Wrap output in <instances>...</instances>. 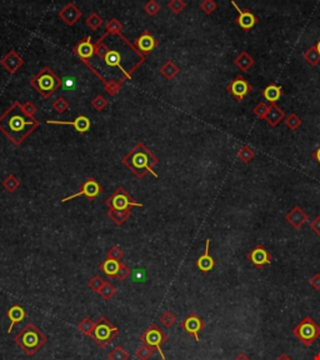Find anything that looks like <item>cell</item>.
Wrapping results in <instances>:
<instances>
[{
    "label": "cell",
    "mask_w": 320,
    "mask_h": 360,
    "mask_svg": "<svg viewBox=\"0 0 320 360\" xmlns=\"http://www.w3.org/2000/svg\"><path fill=\"white\" fill-rule=\"evenodd\" d=\"M122 29H123V25L122 23L118 20V19L113 18V19H110L109 23L107 24V31H105V34H104L103 36H101L99 40H101L103 42V39L105 38L107 35H109V34H114V35H122Z\"/></svg>",
    "instance_id": "cell-30"
},
{
    "label": "cell",
    "mask_w": 320,
    "mask_h": 360,
    "mask_svg": "<svg viewBox=\"0 0 320 360\" xmlns=\"http://www.w3.org/2000/svg\"><path fill=\"white\" fill-rule=\"evenodd\" d=\"M38 126L39 120L28 115L18 100L0 115V131L14 145H20Z\"/></svg>",
    "instance_id": "cell-1"
},
{
    "label": "cell",
    "mask_w": 320,
    "mask_h": 360,
    "mask_svg": "<svg viewBox=\"0 0 320 360\" xmlns=\"http://www.w3.org/2000/svg\"><path fill=\"white\" fill-rule=\"evenodd\" d=\"M103 24H104L103 18H101L100 15H99L96 12L92 13V14L86 18V25H88V27L93 30L99 29V28H100Z\"/></svg>",
    "instance_id": "cell-35"
},
{
    "label": "cell",
    "mask_w": 320,
    "mask_h": 360,
    "mask_svg": "<svg viewBox=\"0 0 320 360\" xmlns=\"http://www.w3.org/2000/svg\"><path fill=\"white\" fill-rule=\"evenodd\" d=\"M104 284H105V282H104V280L101 279L99 275H94V277H93L92 279L88 282V286H89L93 292H95V293L100 292Z\"/></svg>",
    "instance_id": "cell-44"
},
{
    "label": "cell",
    "mask_w": 320,
    "mask_h": 360,
    "mask_svg": "<svg viewBox=\"0 0 320 360\" xmlns=\"http://www.w3.org/2000/svg\"><path fill=\"white\" fill-rule=\"evenodd\" d=\"M228 92L230 93L231 95L234 96L238 101L244 100L248 94L253 90V85L246 80L243 75H237V77L228 84L226 87Z\"/></svg>",
    "instance_id": "cell-10"
},
{
    "label": "cell",
    "mask_w": 320,
    "mask_h": 360,
    "mask_svg": "<svg viewBox=\"0 0 320 360\" xmlns=\"http://www.w3.org/2000/svg\"><path fill=\"white\" fill-rule=\"evenodd\" d=\"M101 191H103L101 185L99 184V183L96 182L94 178H88L85 182L83 183V185L80 187L78 193L64 198V199L62 200V203H66V202H69V200L74 199V198H78V197H85L86 199H89L90 202H93V200H94L95 198L98 197L99 194L101 193Z\"/></svg>",
    "instance_id": "cell-9"
},
{
    "label": "cell",
    "mask_w": 320,
    "mask_h": 360,
    "mask_svg": "<svg viewBox=\"0 0 320 360\" xmlns=\"http://www.w3.org/2000/svg\"><path fill=\"white\" fill-rule=\"evenodd\" d=\"M231 5L234 6L238 12V18L235 19V23L238 24V27H240L244 31H249L250 29L258 24V18L250 12L249 9H240L239 5H238L235 1H231Z\"/></svg>",
    "instance_id": "cell-13"
},
{
    "label": "cell",
    "mask_w": 320,
    "mask_h": 360,
    "mask_svg": "<svg viewBox=\"0 0 320 360\" xmlns=\"http://www.w3.org/2000/svg\"><path fill=\"white\" fill-rule=\"evenodd\" d=\"M209 248H210V239H207L205 241V250L203 255H200L196 259L195 264L198 266L199 270H202L203 273H209L210 270H213V268L215 266V260H214L213 256L209 253Z\"/></svg>",
    "instance_id": "cell-20"
},
{
    "label": "cell",
    "mask_w": 320,
    "mask_h": 360,
    "mask_svg": "<svg viewBox=\"0 0 320 360\" xmlns=\"http://www.w3.org/2000/svg\"><path fill=\"white\" fill-rule=\"evenodd\" d=\"M123 258H124V253H123V250L118 245H114V247L110 248V250H108L107 259H113L116 260V262H120Z\"/></svg>",
    "instance_id": "cell-41"
},
{
    "label": "cell",
    "mask_w": 320,
    "mask_h": 360,
    "mask_svg": "<svg viewBox=\"0 0 320 360\" xmlns=\"http://www.w3.org/2000/svg\"><path fill=\"white\" fill-rule=\"evenodd\" d=\"M99 294H100L105 300H110V299L113 298L114 295L116 294V288L113 284L109 283V282H105V284L103 285V288H101V290L99 292Z\"/></svg>",
    "instance_id": "cell-37"
},
{
    "label": "cell",
    "mask_w": 320,
    "mask_h": 360,
    "mask_svg": "<svg viewBox=\"0 0 320 360\" xmlns=\"http://www.w3.org/2000/svg\"><path fill=\"white\" fill-rule=\"evenodd\" d=\"M166 340H168V335L155 323L149 325L145 330L143 331L142 335H140V342L143 344H146V345L153 346V348L157 349L163 360H165V355H164L163 350H161V344H164Z\"/></svg>",
    "instance_id": "cell-8"
},
{
    "label": "cell",
    "mask_w": 320,
    "mask_h": 360,
    "mask_svg": "<svg viewBox=\"0 0 320 360\" xmlns=\"http://www.w3.org/2000/svg\"><path fill=\"white\" fill-rule=\"evenodd\" d=\"M109 53V48H108L107 45L104 44L101 40H98V43L95 44V54L98 55L100 59H105V57H107V54Z\"/></svg>",
    "instance_id": "cell-48"
},
{
    "label": "cell",
    "mask_w": 320,
    "mask_h": 360,
    "mask_svg": "<svg viewBox=\"0 0 320 360\" xmlns=\"http://www.w3.org/2000/svg\"><path fill=\"white\" fill-rule=\"evenodd\" d=\"M144 10H145L146 14L153 16V15H157L160 12V5L157 1H154V0H149L148 3L144 5Z\"/></svg>",
    "instance_id": "cell-47"
},
{
    "label": "cell",
    "mask_w": 320,
    "mask_h": 360,
    "mask_svg": "<svg viewBox=\"0 0 320 360\" xmlns=\"http://www.w3.org/2000/svg\"><path fill=\"white\" fill-rule=\"evenodd\" d=\"M205 324L202 319L199 318L198 314L195 313H190L187 318L184 319L181 322V328L185 333H188L189 335H192L195 339V342H200V338H199V333L204 329Z\"/></svg>",
    "instance_id": "cell-11"
},
{
    "label": "cell",
    "mask_w": 320,
    "mask_h": 360,
    "mask_svg": "<svg viewBox=\"0 0 320 360\" xmlns=\"http://www.w3.org/2000/svg\"><path fill=\"white\" fill-rule=\"evenodd\" d=\"M268 110H269V105H267L264 101H260L258 105H255L254 109H253V113L256 118L259 119H265V116H267Z\"/></svg>",
    "instance_id": "cell-40"
},
{
    "label": "cell",
    "mask_w": 320,
    "mask_h": 360,
    "mask_svg": "<svg viewBox=\"0 0 320 360\" xmlns=\"http://www.w3.org/2000/svg\"><path fill=\"white\" fill-rule=\"evenodd\" d=\"M3 188L5 190L9 191V193H14L15 190H18L19 188H20V180L15 175L10 174V175H8L3 180Z\"/></svg>",
    "instance_id": "cell-33"
},
{
    "label": "cell",
    "mask_w": 320,
    "mask_h": 360,
    "mask_svg": "<svg viewBox=\"0 0 320 360\" xmlns=\"http://www.w3.org/2000/svg\"><path fill=\"white\" fill-rule=\"evenodd\" d=\"M108 359L109 360H129L130 359V354L125 350L123 346L116 345L113 350L108 354Z\"/></svg>",
    "instance_id": "cell-34"
},
{
    "label": "cell",
    "mask_w": 320,
    "mask_h": 360,
    "mask_svg": "<svg viewBox=\"0 0 320 360\" xmlns=\"http://www.w3.org/2000/svg\"><path fill=\"white\" fill-rule=\"evenodd\" d=\"M158 40L154 38V36L151 35L150 31L145 30V31H143L142 35L135 40V47L142 51L143 54H149L151 53V50H154L155 48L158 47Z\"/></svg>",
    "instance_id": "cell-17"
},
{
    "label": "cell",
    "mask_w": 320,
    "mask_h": 360,
    "mask_svg": "<svg viewBox=\"0 0 320 360\" xmlns=\"http://www.w3.org/2000/svg\"><path fill=\"white\" fill-rule=\"evenodd\" d=\"M246 258L254 265L255 268L258 269H263L265 265L272 263V255L263 245H256L255 248H253L248 253Z\"/></svg>",
    "instance_id": "cell-12"
},
{
    "label": "cell",
    "mask_w": 320,
    "mask_h": 360,
    "mask_svg": "<svg viewBox=\"0 0 320 360\" xmlns=\"http://www.w3.org/2000/svg\"><path fill=\"white\" fill-rule=\"evenodd\" d=\"M92 107L94 108L95 110H98V111L104 110V109H105V108L108 107L107 99L104 98L103 95H96L92 100Z\"/></svg>",
    "instance_id": "cell-46"
},
{
    "label": "cell",
    "mask_w": 320,
    "mask_h": 360,
    "mask_svg": "<svg viewBox=\"0 0 320 360\" xmlns=\"http://www.w3.org/2000/svg\"><path fill=\"white\" fill-rule=\"evenodd\" d=\"M199 5H200V9H202L207 15L213 14L218 8L217 3H215L214 0H203V1H200Z\"/></svg>",
    "instance_id": "cell-43"
},
{
    "label": "cell",
    "mask_w": 320,
    "mask_h": 360,
    "mask_svg": "<svg viewBox=\"0 0 320 360\" xmlns=\"http://www.w3.org/2000/svg\"><path fill=\"white\" fill-rule=\"evenodd\" d=\"M48 124H57V125H71L74 126L78 133H86L92 126L89 118L85 115H79L74 122H65V120H47Z\"/></svg>",
    "instance_id": "cell-18"
},
{
    "label": "cell",
    "mask_w": 320,
    "mask_h": 360,
    "mask_svg": "<svg viewBox=\"0 0 320 360\" xmlns=\"http://www.w3.org/2000/svg\"><path fill=\"white\" fill-rule=\"evenodd\" d=\"M315 49H317V51L319 53V55H320V40H318L317 44H315Z\"/></svg>",
    "instance_id": "cell-58"
},
{
    "label": "cell",
    "mask_w": 320,
    "mask_h": 360,
    "mask_svg": "<svg viewBox=\"0 0 320 360\" xmlns=\"http://www.w3.org/2000/svg\"><path fill=\"white\" fill-rule=\"evenodd\" d=\"M234 64L238 69H240L241 72H248L250 68L255 64L254 58L250 57L248 51H241V53L235 58Z\"/></svg>",
    "instance_id": "cell-25"
},
{
    "label": "cell",
    "mask_w": 320,
    "mask_h": 360,
    "mask_svg": "<svg viewBox=\"0 0 320 360\" xmlns=\"http://www.w3.org/2000/svg\"><path fill=\"white\" fill-rule=\"evenodd\" d=\"M309 283H310V285L313 286L315 290H320V274L319 273L314 274V275L310 278V280H309Z\"/></svg>",
    "instance_id": "cell-53"
},
{
    "label": "cell",
    "mask_w": 320,
    "mask_h": 360,
    "mask_svg": "<svg viewBox=\"0 0 320 360\" xmlns=\"http://www.w3.org/2000/svg\"><path fill=\"white\" fill-rule=\"evenodd\" d=\"M23 109L24 111L28 114L29 116H34L35 115V113L38 111V108L35 107V105L32 103V101H28V103H25V104L23 105Z\"/></svg>",
    "instance_id": "cell-51"
},
{
    "label": "cell",
    "mask_w": 320,
    "mask_h": 360,
    "mask_svg": "<svg viewBox=\"0 0 320 360\" xmlns=\"http://www.w3.org/2000/svg\"><path fill=\"white\" fill-rule=\"evenodd\" d=\"M144 278H145V273H144L143 269H138L137 271L134 270V275H133L134 282H142Z\"/></svg>",
    "instance_id": "cell-54"
},
{
    "label": "cell",
    "mask_w": 320,
    "mask_h": 360,
    "mask_svg": "<svg viewBox=\"0 0 320 360\" xmlns=\"http://www.w3.org/2000/svg\"><path fill=\"white\" fill-rule=\"evenodd\" d=\"M53 109L57 111V113L63 114L64 111H66L69 109V103L65 99L63 98V96H59V98L55 99V101L53 103Z\"/></svg>",
    "instance_id": "cell-42"
},
{
    "label": "cell",
    "mask_w": 320,
    "mask_h": 360,
    "mask_svg": "<svg viewBox=\"0 0 320 360\" xmlns=\"http://www.w3.org/2000/svg\"><path fill=\"white\" fill-rule=\"evenodd\" d=\"M14 343L27 355H35L48 343V336L34 323H28L14 336Z\"/></svg>",
    "instance_id": "cell-3"
},
{
    "label": "cell",
    "mask_w": 320,
    "mask_h": 360,
    "mask_svg": "<svg viewBox=\"0 0 320 360\" xmlns=\"http://www.w3.org/2000/svg\"><path fill=\"white\" fill-rule=\"evenodd\" d=\"M311 157L314 158V160L317 161L318 164H320V146H318L317 149H315L314 152L311 153Z\"/></svg>",
    "instance_id": "cell-55"
},
{
    "label": "cell",
    "mask_w": 320,
    "mask_h": 360,
    "mask_svg": "<svg viewBox=\"0 0 320 360\" xmlns=\"http://www.w3.org/2000/svg\"><path fill=\"white\" fill-rule=\"evenodd\" d=\"M81 10L75 5L74 3H68L62 10L59 12V18L62 19L66 25L71 27L74 25L80 18H81Z\"/></svg>",
    "instance_id": "cell-15"
},
{
    "label": "cell",
    "mask_w": 320,
    "mask_h": 360,
    "mask_svg": "<svg viewBox=\"0 0 320 360\" xmlns=\"http://www.w3.org/2000/svg\"><path fill=\"white\" fill-rule=\"evenodd\" d=\"M154 351H155V348L146 345V344H143V345L137 350L135 355H137L140 360H149Z\"/></svg>",
    "instance_id": "cell-38"
},
{
    "label": "cell",
    "mask_w": 320,
    "mask_h": 360,
    "mask_svg": "<svg viewBox=\"0 0 320 360\" xmlns=\"http://www.w3.org/2000/svg\"><path fill=\"white\" fill-rule=\"evenodd\" d=\"M105 205L109 208V210H129L131 206H138V208L144 206L142 203L135 202L123 187L116 188L115 191L105 200Z\"/></svg>",
    "instance_id": "cell-7"
},
{
    "label": "cell",
    "mask_w": 320,
    "mask_h": 360,
    "mask_svg": "<svg viewBox=\"0 0 320 360\" xmlns=\"http://www.w3.org/2000/svg\"><path fill=\"white\" fill-rule=\"evenodd\" d=\"M291 334L299 339L304 346H311L320 336V327L315 323L314 319L305 316L300 320L297 327L293 328Z\"/></svg>",
    "instance_id": "cell-5"
},
{
    "label": "cell",
    "mask_w": 320,
    "mask_h": 360,
    "mask_svg": "<svg viewBox=\"0 0 320 360\" xmlns=\"http://www.w3.org/2000/svg\"><path fill=\"white\" fill-rule=\"evenodd\" d=\"M310 229L317 234V235L320 236V215H317V217L310 221Z\"/></svg>",
    "instance_id": "cell-52"
},
{
    "label": "cell",
    "mask_w": 320,
    "mask_h": 360,
    "mask_svg": "<svg viewBox=\"0 0 320 360\" xmlns=\"http://www.w3.org/2000/svg\"><path fill=\"white\" fill-rule=\"evenodd\" d=\"M63 83H62V87L63 89L64 90H73L75 88V79L74 78H64V79H62Z\"/></svg>",
    "instance_id": "cell-50"
},
{
    "label": "cell",
    "mask_w": 320,
    "mask_h": 360,
    "mask_svg": "<svg viewBox=\"0 0 320 360\" xmlns=\"http://www.w3.org/2000/svg\"><path fill=\"white\" fill-rule=\"evenodd\" d=\"M303 57H304V60H305L310 66H315L320 63V55L317 51V49H315V45H313V47H310L309 49H306L305 53L303 54Z\"/></svg>",
    "instance_id": "cell-32"
},
{
    "label": "cell",
    "mask_w": 320,
    "mask_h": 360,
    "mask_svg": "<svg viewBox=\"0 0 320 360\" xmlns=\"http://www.w3.org/2000/svg\"><path fill=\"white\" fill-rule=\"evenodd\" d=\"M285 220L290 224L294 229L299 230L303 225H305V224L308 223L309 217L299 205H295L287 215H285Z\"/></svg>",
    "instance_id": "cell-14"
},
{
    "label": "cell",
    "mask_w": 320,
    "mask_h": 360,
    "mask_svg": "<svg viewBox=\"0 0 320 360\" xmlns=\"http://www.w3.org/2000/svg\"><path fill=\"white\" fill-rule=\"evenodd\" d=\"M159 320H160V323H161V324H163L165 328H172L173 325L176 323V316H175L172 312H169V310H168V312H165L163 315L160 316Z\"/></svg>",
    "instance_id": "cell-39"
},
{
    "label": "cell",
    "mask_w": 320,
    "mask_h": 360,
    "mask_svg": "<svg viewBox=\"0 0 320 360\" xmlns=\"http://www.w3.org/2000/svg\"><path fill=\"white\" fill-rule=\"evenodd\" d=\"M120 263L122 262H116V260L113 259H105L100 264L99 269H100L101 273H104L109 278L116 277V273H118L119 268H120Z\"/></svg>",
    "instance_id": "cell-26"
},
{
    "label": "cell",
    "mask_w": 320,
    "mask_h": 360,
    "mask_svg": "<svg viewBox=\"0 0 320 360\" xmlns=\"http://www.w3.org/2000/svg\"><path fill=\"white\" fill-rule=\"evenodd\" d=\"M276 360H291L290 357H288L287 354H282Z\"/></svg>",
    "instance_id": "cell-57"
},
{
    "label": "cell",
    "mask_w": 320,
    "mask_h": 360,
    "mask_svg": "<svg viewBox=\"0 0 320 360\" xmlns=\"http://www.w3.org/2000/svg\"><path fill=\"white\" fill-rule=\"evenodd\" d=\"M0 64H1L3 68H5L6 72L10 73V74H14L15 72H18L19 69L21 68V65L24 64V60L19 57L18 53H15L14 50H10L3 59L0 60Z\"/></svg>",
    "instance_id": "cell-19"
},
{
    "label": "cell",
    "mask_w": 320,
    "mask_h": 360,
    "mask_svg": "<svg viewBox=\"0 0 320 360\" xmlns=\"http://www.w3.org/2000/svg\"><path fill=\"white\" fill-rule=\"evenodd\" d=\"M131 210H108V217L115 225H122L130 218Z\"/></svg>",
    "instance_id": "cell-27"
},
{
    "label": "cell",
    "mask_w": 320,
    "mask_h": 360,
    "mask_svg": "<svg viewBox=\"0 0 320 360\" xmlns=\"http://www.w3.org/2000/svg\"><path fill=\"white\" fill-rule=\"evenodd\" d=\"M73 51L81 59V62L90 59L95 53V45L92 43V38L89 35H86L85 38L81 39V42H79L75 45Z\"/></svg>",
    "instance_id": "cell-16"
},
{
    "label": "cell",
    "mask_w": 320,
    "mask_h": 360,
    "mask_svg": "<svg viewBox=\"0 0 320 360\" xmlns=\"http://www.w3.org/2000/svg\"><path fill=\"white\" fill-rule=\"evenodd\" d=\"M119 335V329L108 320L105 316H100L96 320L94 330L92 333V338L100 348H105Z\"/></svg>",
    "instance_id": "cell-6"
},
{
    "label": "cell",
    "mask_w": 320,
    "mask_h": 360,
    "mask_svg": "<svg viewBox=\"0 0 320 360\" xmlns=\"http://www.w3.org/2000/svg\"><path fill=\"white\" fill-rule=\"evenodd\" d=\"M94 327H95V323L93 322L89 316L84 318L81 322L78 323V324H77L78 330H79L80 333L84 334V335H86V336H92L93 330H94Z\"/></svg>",
    "instance_id": "cell-31"
},
{
    "label": "cell",
    "mask_w": 320,
    "mask_h": 360,
    "mask_svg": "<svg viewBox=\"0 0 320 360\" xmlns=\"http://www.w3.org/2000/svg\"><path fill=\"white\" fill-rule=\"evenodd\" d=\"M62 79L49 66H44L39 72V74L30 80V87L34 88L40 95L48 99L50 98L54 92H57L62 87Z\"/></svg>",
    "instance_id": "cell-4"
},
{
    "label": "cell",
    "mask_w": 320,
    "mask_h": 360,
    "mask_svg": "<svg viewBox=\"0 0 320 360\" xmlns=\"http://www.w3.org/2000/svg\"><path fill=\"white\" fill-rule=\"evenodd\" d=\"M284 122H285V125H287L288 128L290 129V130H297L300 125H302L303 120L300 119L299 116H298L295 113H291V114H289L287 118H285Z\"/></svg>",
    "instance_id": "cell-36"
},
{
    "label": "cell",
    "mask_w": 320,
    "mask_h": 360,
    "mask_svg": "<svg viewBox=\"0 0 320 360\" xmlns=\"http://www.w3.org/2000/svg\"><path fill=\"white\" fill-rule=\"evenodd\" d=\"M313 360H320V351L318 353V354H315V357L313 358Z\"/></svg>",
    "instance_id": "cell-59"
},
{
    "label": "cell",
    "mask_w": 320,
    "mask_h": 360,
    "mask_svg": "<svg viewBox=\"0 0 320 360\" xmlns=\"http://www.w3.org/2000/svg\"><path fill=\"white\" fill-rule=\"evenodd\" d=\"M283 88L280 85H276L275 83L269 84L265 89L263 90V96L270 104H276V101L283 96Z\"/></svg>",
    "instance_id": "cell-23"
},
{
    "label": "cell",
    "mask_w": 320,
    "mask_h": 360,
    "mask_svg": "<svg viewBox=\"0 0 320 360\" xmlns=\"http://www.w3.org/2000/svg\"><path fill=\"white\" fill-rule=\"evenodd\" d=\"M160 73H161V75H163L165 79L172 80V79H174V78L180 73V69H179V66L175 65L174 63H173V60H168V62L160 68Z\"/></svg>",
    "instance_id": "cell-28"
},
{
    "label": "cell",
    "mask_w": 320,
    "mask_h": 360,
    "mask_svg": "<svg viewBox=\"0 0 320 360\" xmlns=\"http://www.w3.org/2000/svg\"><path fill=\"white\" fill-rule=\"evenodd\" d=\"M6 316H8V319L10 320V327L9 329H8V333H12L14 325L19 324V323H21L24 319H25L27 312H25L24 308H21L19 304H15V305H13V307L6 312Z\"/></svg>",
    "instance_id": "cell-21"
},
{
    "label": "cell",
    "mask_w": 320,
    "mask_h": 360,
    "mask_svg": "<svg viewBox=\"0 0 320 360\" xmlns=\"http://www.w3.org/2000/svg\"><path fill=\"white\" fill-rule=\"evenodd\" d=\"M234 360H252V359H250V358L245 354V353H241V354L238 355Z\"/></svg>",
    "instance_id": "cell-56"
},
{
    "label": "cell",
    "mask_w": 320,
    "mask_h": 360,
    "mask_svg": "<svg viewBox=\"0 0 320 360\" xmlns=\"http://www.w3.org/2000/svg\"><path fill=\"white\" fill-rule=\"evenodd\" d=\"M168 6H169V9L172 10L174 14H180V13L187 8V3L183 1V0H170Z\"/></svg>",
    "instance_id": "cell-45"
},
{
    "label": "cell",
    "mask_w": 320,
    "mask_h": 360,
    "mask_svg": "<svg viewBox=\"0 0 320 360\" xmlns=\"http://www.w3.org/2000/svg\"><path fill=\"white\" fill-rule=\"evenodd\" d=\"M130 273H131L130 268H129L128 265L120 263V268H119L118 273H116V278H118L120 282H123V280H125L129 275H130Z\"/></svg>",
    "instance_id": "cell-49"
},
{
    "label": "cell",
    "mask_w": 320,
    "mask_h": 360,
    "mask_svg": "<svg viewBox=\"0 0 320 360\" xmlns=\"http://www.w3.org/2000/svg\"><path fill=\"white\" fill-rule=\"evenodd\" d=\"M285 113L284 110H282L276 104H270L269 105V110H268L267 116H265V122L270 125V126H276L279 123L284 120Z\"/></svg>",
    "instance_id": "cell-22"
},
{
    "label": "cell",
    "mask_w": 320,
    "mask_h": 360,
    "mask_svg": "<svg viewBox=\"0 0 320 360\" xmlns=\"http://www.w3.org/2000/svg\"><path fill=\"white\" fill-rule=\"evenodd\" d=\"M104 62H105V64H107L108 66H113V68L120 69L123 72V74H125V78H127L128 80L131 78V75L129 74V73L125 72L124 68H123L122 64H120V62H122V55L119 54V51L109 50V53L107 54V57H105Z\"/></svg>",
    "instance_id": "cell-24"
},
{
    "label": "cell",
    "mask_w": 320,
    "mask_h": 360,
    "mask_svg": "<svg viewBox=\"0 0 320 360\" xmlns=\"http://www.w3.org/2000/svg\"><path fill=\"white\" fill-rule=\"evenodd\" d=\"M122 161L138 179H143L148 173L155 178H159V175L153 170V168L159 163V159L143 143H138L134 146L122 159Z\"/></svg>",
    "instance_id": "cell-2"
},
{
    "label": "cell",
    "mask_w": 320,
    "mask_h": 360,
    "mask_svg": "<svg viewBox=\"0 0 320 360\" xmlns=\"http://www.w3.org/2000/svg\"><path fill=\"white\" fill-rule=\"evenodd\" d=\"M237 157L240 161H243L244 164H248V163H250L253 159H254L255 150L253 149L250 145L245 144V145H243L239 150H238Z\"/></svg>",
    "instance_id": "cell-29"
}]
</instances>
